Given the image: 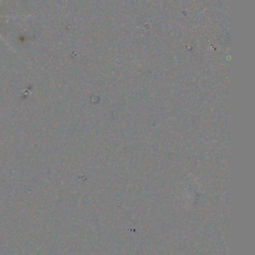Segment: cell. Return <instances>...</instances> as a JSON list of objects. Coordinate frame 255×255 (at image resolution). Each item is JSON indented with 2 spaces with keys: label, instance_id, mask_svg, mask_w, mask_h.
Listing matches in <instances>:
<instances>
[{
  "label": "cell",
  "instance_id": "1",
  "mask_svg": "<svg viewBox=\"0 0 255 255\" xmlns=\"http://www.w3.org/2000/svg\"><path fill=\"white\" fill-rule=\"evenodd\" d=\"M0 38H1V39H3V38H2V37H1V36H0Z\"/></svg>",
  "mask_w": 255,
  "mask_h": 255
}]
</instances>
